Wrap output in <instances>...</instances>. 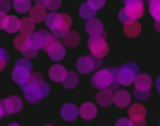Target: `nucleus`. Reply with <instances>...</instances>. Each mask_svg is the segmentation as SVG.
<instances>
[{"label": "nucleus", "instance_id": "17", "mask_svg": "<svg viewBox=\"0 0 160 126\" xmlns=\"http://www.w3.org/2000/svg\"><path fill=\"white\" fill-rule=\"evenodd\" d=\"M132 85H134V88H139V90H150L152 88V78L148 74H138Z\"/></svg>", "mask_w": 160, "mask_h": 126}, {"label": "nucleus", "instance_id": "26", "mask_svg": "<svg viewBox=\"0 0 160 126\" xmlns=\"http://www.w3.org/2000/svg\"><path fill=\"white\" fill-rule=\"evenodd\" d=\"M139 31H141V26L138 24V21H132L129 24H124V33L128 36H138Z\"/></svg>", "mask_w": 160, "mask_h": 126}, {"label": "nucleus", "instance_id": "27", "mask_svg": "<svg viewBox=\"0 0 160 126\" xmlns=\"http://www.w3.org/2000/svg\"><path fill=\"white\" fill-rule=\"evenodd\" d=\"M14 9L18 12H29L31 11V0H14Z\"/></svg>", "mask_w": 160, "mask_h": 126}, {"label": "nucleus", "instance_id": "41", "mask_svg": "<svg viewBox=\"0 0 160 126\" xmlns=\"http://www.w3.org/2000/svg\"><path fill=\"white\" fill-rule=\"evenodd\" d=\"M155 29H157V31H160V21H155Z\"/></svg>", "mask_w": 160, "mask_h": 126}, {"label": "nucleus", "instance_id": "21", "mask_svg": "<svg viewBox=\"0 0 160 126\" xmlns=\"http://www.w3.org/2000/svg\"><path fill=\"white\" fill-rule=\"evenodd\" d=\"M19 24H21V19H18L16 16H7V19H5V26H4V29H5L7 33L19 31Z\"/></svg>", "mask_w": 160, "mask_h": 126}, {"label": "nucleus", "instance_id": "45", "mask_svg": "<svg viewBox=\"0 0 160 126\" xmlns=\"http://www.w3.org/2000/svg\"><path fill=\"white\" fill-rule=\"evenodd\" d=\"M148 2H152V0H148Z\"/></svg>", "mask_w": 160, "mask_h": 126}, {"label": "nucleus", "instance_id": "9", "mask_svg": "<svg viewBox=\"0 0 160 126\" xmlns=\"http://www.w3.org/2000/svg\"><path fill=\"white\" fill-rule=\"evenodd\" d=\"M0 104L4 105L5 114H16V112H19L22 109V100L19 97H16V95L7 97V98H4V100H0Z\"/></svg>", "mask_w": 160, "mask_h": 126}, {"label": "nucleus", "instance_id": "7", "mask_svg": "<svg viewBox=\"0 0 160 126\" xmlns=\"http://www.w3.org/2000/svg\"><path fill=\"white\" fill-rule=\"evenodd\" d=\"M100 67H102V57H95V55L79 57L76 62V69L83 74H88L93 69H100Z\"/></svg>", "mask_w": 160, "mask_h": 126}, {"label": "nucleus", "instance_id": "16", "mask_svg": "<svg viewBox=\"0 0 160 126\" xmlns=\"http://www.w3.org/2000/svg\"><path fill=\"white\" fill-rule=\"evenodd\" d=\"M48 74H50V80H53V81H62L64 78H66L67 71H66V67H64V66H60V64H55V66L50 67Z\"/></svg>", "mask_w": 160, "mask_h": 126}, {"label": "nucleus", "instance_id": "25", "mask_svg": "<svg viewBox=\"0 0 160 126\" xmlns=\"http://www.w3.org/2000/svg\"><path fill=\"white\" fill-rule=\"evenodd\" d=\"M78 83H79V80H78V74L72 73V71H67L66 78L62 80V85H64V87H66V88H74Z\"/></svg>", "mask_w": 160, "mask_h": 126}, {"label": "nucleus", "instance_id": "24", "mask_svg": "<svg viewBox=\"0 0 160 126\" xmlns=\"http://www.w3.org/2000/svg\"><path fill=\"white\" fill-rule=\"evenodd\" d=\"M126 11L131 14V18L134 19V21H138L139 18L143 16V4H132V5H126Z\"/></svg>", "mask_w": 160, "mask_h": 126}, {"label": "nucleus", "instance_id": "43", "mask_svg": "<svg viewBox=\"0 0 160 126\" xmlns=\"http://www.w3.org/2000/svg\"><path fill=\"white\" fill-rule=\"evenodd\" d=\"M7 126H21V124H18V123H11V124H7Z\"/></svg>", "mask_w": 160, "mask_h": 126}, {"label": "nucleus", "instance_id": "44", "mask_svg": "<svg viewBox=\"0 0 160 126\" xmlns=\"http://www.w3.org/2000/svg\"><path fill=\"white\" fill-rule=\"evenodd\" d=\"M45 126H53V124H45Z\"/></svg>", "mask_w": 160, "mask_h": 126}, {"label": "nucleus", "instance_id": "42", "mask_svg": "<svg viewBox=\"0 0 160 126\" xmlns=\"http://www.w3.org/2000/svg\"><path fill=\"white\" fill-rule=\"evenodd\" d=\"M157 88H158V93H160V76L157 78Z\"/></svg>", "mask_w": 160, "mask_h": 126}, {"label": "nucleus", "instance_id": "28", "mask_svg": "<svg viewBox=\"0 0 160 126\" xmlns=\"http://www.w3.org/2000/svg\"><path fill=\"white\" fill-rule=\"evenodd\" d=\"M28 45H29V35H22V33H21V35H19L18 38L14 40V47H16L18 50H21V52H22V50H24Z\"/></svg>", "mask_w": 160, "mask_h": 126}, {"label": "nucleus", "instance_id": "22", "mask_svg": "<svg viewBox=\"0 0 160 126\" xmlns=\"http://www.w3.org/2000/svg\"><path fill=\"white\" fill-rule=\"evenodd\" d=\"M62 42L66 47H76L78 43H79V35H78L76 31H72V29H69V31L62 36Z\"/></svg>", "mask_w": 160, "mask_h": 126}, {"label": "nucleus", "instance_id": "40", "mask_svg": "<svg viewBox=\"0 0 160 126\" xmlns=\"http://www.w3.org/2000/svg\"><path fill=\"white\" fill-rule=\"evenodd\" d=\"M45 2H47V0H35L36 5H45Z\"/></svg>", "mask_w": 160, "mask_h": 126}, {"label": "nucleus", "instance_id": "13", "mask_svg": "<svg viewBox=\"0 0 160 126\" xmlns=\"http://www.w3.org/2000/svg\"><path fill=\"white\" fill-rule=\"evenodd\" d=\"M114 104L117 107H128L131 104V93H128L126 90H117L114 93Z\"/></svg>", "mask_w": 160, "mask_h": 126}, {"label": "nucleus", "instance_id": "32", "mask_svg": "<svg viewBox=\"0 0 160 126\" xmlns=\"http://www.w3.org/2000/svg\"><path fill=\"white\" fill-rule=\"evenodd\" d=\"M7 62H9V54L4 49H0V71L7 66Z\"/></svg>", "mask_w": 160, "mask_h": 126}, {"label": "nucleus", "instance_id": "23", "mask_svg": "<svg viewBox=\"0 0 160 126\" xmlns=\"http://www.w3.org/2000/svg\"><path fill=\"white\" fill-rule=\"evenodd\" d=\"M95 14H97V9L91 7L88 2H86V4H83V5L79 7V16H81V18H84V19H88V21H90V19H93Z\"/></svg>", "mask_w": 160, "mask_h": 126}, {"label": "nucleus", "instance_id": "12", "mask_svg": "<svg viewBox=\"0 0 160 126\" xmlns=\"http://www.w3.org/2000/svg\"><path fill=\"white\" fill-rule=\"evenodd\" d=\"M86 31L90 36H98V35H105L103 31V24H102V21H98V19H90V21L86 23Z\"/></svg>", "mask_w": 160, "mask_h": 126}, {"label": "nucleus", "instance_id": "36", "mask_svg": "<svg viewBox=\"0 0 160 126\" xmlns=\"http://www.w3.org/2000/svg\"><path fill=\"white\" fill-rule=\"evenodd\" d=\"M5 19H7V14H5V12H0V29H4Z\"/></svg>", "mask_w": 160, "mask_h": 126}, {"label": "nucleus", "instance_id": "38", "mask_svg": "<svg viewBox=\"0 0 160 126\" xmlns=\"http://www.w3.org/2000/svg\"><path fill=\"white\" fill-rule=\"evenodd\" d=\"M132 126H146L145 119H136V121H132Z\"/></svg>", "mask_w": 160, "mask_h": 126}, {"label": "nucleus", "instance_id": "6", "mask_svg": "<svg viewBox=\"0 0 160 126\" xmlns=\"http://www.w3.org/2000/svg\"><path fill=\"white\" fill-rule=\"evenodd\" d=\"M29 38H31V43L38 50L40 49H42V50H48L50 47L57 42V38L53 35H50L48 31H35V33L29 35Z\"/></svg>", "mask_w": 160, "mask_h": 126}, {"label": "nucleus", "instance_id": "20", "mask_svg": "<svg viewBox=\"0 0 160 126\" xmlns=\"http://www.w3.org/2000/svg\"><path fill=\"white\" fill-rule=\"evenodd\" d=\"M19 31L22 35H31V33H35V21L31 18H22L21 24H19Z\"/></svg>", "mask_w": 160, "mask_h": 126}, {"label": "nucleus", "instance_id": "10", "mask_svg": "<svg viewBox=\"0 0 160 126\" xmlns=\"http://www.w3.org/2000/svg\"><path fill=\"white\" fill-rule=\"evenodd\" d=\"M47 54H48V57H50V59H53V60H62L64 55H66V45L57 40V42L53 43L48 50H47Z\"/></svg>", "mask_w": 160, "mask_h": 126}, {"label": "nucleus", "instance_id": "15", "mask_svg": "<svg viewBox=\"0 0 160 126\" xmlns=\"http://www.w3.org/2000/svg\"><path fill=\"white\" fill-rule=\"evenodd\" d=\"M29 18L35 23L45 21L47 19V9L43 7V5H35V7H31V11H29Z\"/></svg>", "mask_w": 160, "mask_h": 126}, {"label": "nucleus", "instance_id": "31", "mask_svg": "<svg viewBox=\"0 0 160 126\" xmlns=\"http://www.w3.org/2000/svg\"><path fill=\"white\" fill-rule=\"evenodd\" d=\"M132 95H134L136 98H139V100H145V98L150 97V90H139V88H134Z\"/></svg>", "mask_w": 160, "mask_h": 126}, {"label": "nucleus", "instance_id": "39", "mask_svg": "<svg viewBox=\"0 0 160 126\" xmlns=\"http://www.w3.org/2000/svg\"><path fill=\"white\" fill-rule=\"evenodd\" d=\"M4 116H5V109H4V105L0 104V119L4 118Z\"/></svg>", "mask_w": 160, "mask_h": 126}, {"label": "nucleus", "instance_id": "3", "mask_svg": "<svg viewBox=\"0 0 160 126\" xmlns=\"http://www.w3.org/2000/svg\"><path fill=\"white\" fill-rule=\"evenodd\" d=\"M139 74V69L134 62H128L122 67H114V76L119 85H131L134 83L136 76Z\"/></svg>", "mask_w": 160, "mask_h": 126}, {"label": "nucleus", "instance_id": "1", "mask_svg": "<svg viewBox=\"0 0 160 126\" xmlns=\"http://www.w3.org/2000/svg\"><path fill=\"white\" fill-rule=\"evenodd\" d=\"M22 92H24L26 100L31 102V104H36L50 93V87L48 83L43 81L40 73H31L29 78L26 80V83L22 85Z\"/></svg>", "mask_w": 160, "mask_h": 126}, {"label": "nucleus", "instance_id": "35", "mask_svg": "<svg viewBox=\"0 0 160 126\" xmlns=\"http://www.w3.org/2000/svg\"><path fill=\"white\" fill-rule=\"evenodd\" d=\"M115 126H132V121L129 118H122V119H119V121L115 123Z\"/></svg>", "mask_w": 160, "mask_h": 126}, {"label": "nucleus", "instance_id": "8", "mask_svg": "<svg viewBox=\"0 0 160 126\" xmlns=\"http://www.w3.org/2000/svg\"><path fill=\"white\" fill-rule=\"evenodd\" d=\"M88 49H90L91 55H95V57H105V55H107V52H108V45H107V42H105V35L90 36Z\"/></svg>", "mask_w": 160, "mask_h": 126}, {"label": "nucleus", "instance_id": "18", "mask_svg": "<svg viewBox=\"0 0 160 126\" xmlns=\"http://www.w3.org/2000/svg\"><path fill=\"white\" fill-rule=\"evenodd\" d=\"M97 102L100 105H103V107H107V105L114 104V93L108 90H100L97 95Z\"/></svg>", "mask_w": 160, "mask_h": 126}, {"label": "nucleus", "instance_id": "4", "mask_svg": "<svg viewBox=\"0 0 160 126\" xmlns=\"http://www.w3.org/2000/svg\"><path fill=\"white\" fill-rule=\"evenodd\" d=\"M117 83V80H115L114 76V69H100L97 71V73L93 74V78H91V85H93L95 88H98V90H107L110 85Z\"/></svg>", "mask_w": 160, "mask_h": 126}, {"label": "nucleus", "instance_id": "11", "mask_svg": "<svg viewBox=\"0 0 160 126\" xmlns=\"http://www.w3.org/2000/svg\"><path fill=\"white\" fill-rule=\"evenodd\" d=\"M60 116H62V119H66V121H74V119L79 116V109L74 104H66L60 109Z\"/></svg>", "mask_w": 160, "mask_h": 126}, {"label": "nucleus", "instance_id": "37", "mask_svg": "<svg viewBox=\"0 0 160 126\" xmlns=\"http://www.w3.org/2000/svg\"><path fill=\"white\" fill-rule=\"evenodd\" d=\"M126 5H132V4H143V0H122Z\"/></svg>", "mask_w": 160, "mask_h": 126}, {"label": "nucleus", "instance_id": "33", "mask_svg": "<svg viewBox=\"0 0 160 126\" xmlns=\"http://www.w3.org/2000/svg\"><path fill=\"white\" fill-rule=\"evenodd\" d=\"M11 5H12L11 0H2V2H0V12H5V14H7Z\"/></svg>", "mask_w": 160, "mask_h": 126}, {"label": "nucleus", "instance_id": "34", "mask_svg": "<svg viewBox=\"0 0 160 126\" xmlns=\"http://www.w3.org/2000/svg\"><path fill=\"white\" fill-rule=\"evenodd\" d=\"M88 4L91 5V7H95L98 11V9H102L105 5V0H88Z\"/></svg>", "mask_w": 160, "mask_h": 126}, {"label": "nucleus", "instance_id": "14", "mask_svg": "<svg viewBox=\"0 0 160 126\" xmlns=\"http://www.w3.org/2000/svg\"><path fill=\"white\" fill-rule=\"evenodd\" d=\"M79 116L83 119H93L95 116H97V105L95 104H91V102H84L83 105L79 107Z\"/></svg>", "mask_w": 160, "mask_h": 126}, {"label": "nucleus", "instance_id": "2", "mask_svg": "<svg viewBox=\"0 0 160 126\" xmlns=\"http://www.w3.org/2000/svg\"><path fill=\"white\" fill-rule=\"evenodd\" d=\"M47 28H50L52 35L55 38H62L67 31H69L71 24H72V19L69 18V14H57L55 11L47 14Z\"/></svg>", "mask_w": 160, "mask_h": 126}, {"label": "nucleus", "instance_id": "5", "mask_svg": "<svg viewBox=\"0 0 160 126\" xmlns=\"http://www.w3.org/2000/svg\"><path fill=\"white\" fill-rule=\"evenodd\" d=\"M31 62H29V59H19L18 62H16V67L14 71H12V80L16 81V83H19L22 87V85L26 83V80L29 78V74H31Z\"/></svg>", "mask_w": 160, "mask_h": 126}, {"label": "nucleus", "instance_id": "30", "mask_svg": "<svg viewBox=\"0 0 160 126\" xmlns=\"http://www.w3.org/2000/svg\"><path fill=\"white\" fill-rule=\"evenodd\" d=\"M45 9H48V11H57V9L60 7V0H47L45 5H43Z\"/></svg>", "mask_w": 160, "mask_h": 126}, {"label": "nucleus", "instance_id": "29", "mask_svg": "<svg viewBox=\"0 0 160 126\" xmlns=\"http://www.w3.org/2000/svg\"><path fill=\"white\" fill-rule=\"evenodd\" d=\"M150 4V14L155 18V21H160V0H152Z\"/></svg>", "mask_w": 160, "mask_h": 126}, {"label": "nucleus", "instance_id": "19", "mask_svg": "<svg viewBox=\"0 0 160 126\" xmlns=\"http://www.w3.org/2000/svg\"><path fill=\"white\" fill-rule=\"evenodd\" d=\"M145 114H146V109L139 104H134L129 107V119L131 121H136V119H145Z\"/></svg>", "mask_w": 160, "mask_h": 126}]
</instances>
